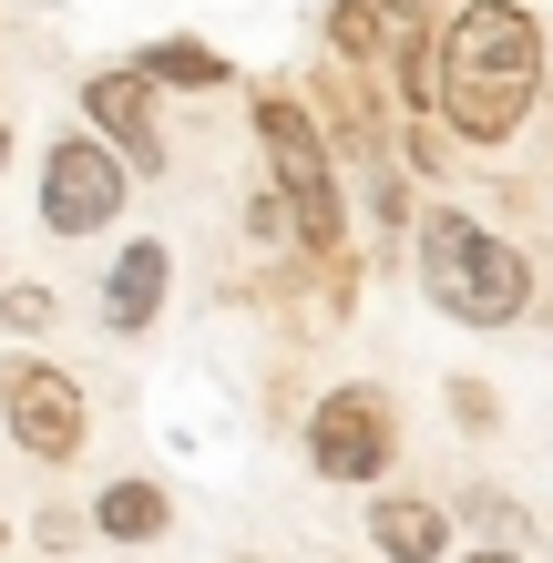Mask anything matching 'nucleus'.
<instances>
[{
  "label": "nucleus",
  "mask_w": 553,
  "mask_h": 563,
  "mask_svg": "<svg viewBox=\"0 0 553 563\" xmlns=\"http://www.w3.org/2000/svg\"><path fill=\"white\" fill-rule=\"evenodd\" d=\"M246 236H256V246H298V216H287L277 175H256V185H246Z\"/></svg>",
  "instance_id": "14"
},
{
  "label": "nucleus",
  "mask_w": 553,
  "mask_h": 563,
  "mask_svg": "<svg viewBox=\"0 0 553 563\" xmlns=\"http://www.w3.org/2000/svg\"><path fill=\"white\" fill-rule=\"evenodd\" d=\"M0 175H11V123H0Z\"/></svg>",
  "instance_id": "21"
},
{
  "label": "nucleus",
  "mask_w": 553,
  "mask_h": 563,
  "mask_svg": "<svg viewBox=\"0 0 553 563\" xmlns=\"http://www.w3.org/2000/svg\"><path fill=\"white\" fill-rule=\"evenodd\" d=\"M246 563H256V553H246Z\"/></svg>",
  "instance_id": "24"
},
{
  "label": "nucleus",
  "mask_w": 553,
  "mask_h": 563,
  "mask_svg": "<svg viewBox=\"0 0 553 563\" xmlns=\"http://www.w3.org/2000/svg\"><path fill=\"white\" fill-rule=\"evenodd\" d=\"M379 21H389V31H441L451 0H379Z\"/></svg>",
  "instance_id": "19"
},
{
  "label": "nucleus",
  "mask_w": 553,
  "mask_h": 563,
  "mask_svg": "<svg viewBox=\"0 0 553 563\" xmlns=\"http://www.w3.org/2000/svg\"><path fill=\"white\" fill-rule=\"evenodd\" d=\"M123 195H134V164L92 134V123L42 154V225L52 236H103V225L123 216Z\"/></svg>",
  "instance_id": "6"
},
{
  "label": "nucleus",
  "mask_w": 553,
  "mask_h": 563,
  "mask_svg": "<svg viewBox=\"0 0 553 563\" xmlns=\"http://www.w3.org/2000/svg\"><path fill=\"white\" fill-rule=\"evenodd\" d=\"M0 553H11V522H0Z\"/></svg>",
  "instance_id": "22"
},
{
  "label": "nucleus",
  "mask_w": 553,
  "mask_h": 563,
  "mask_svg": "<svg viewBox=\"0 0 553 563\" xmlns=\"http://www.w3.org/2000/svg\"><path fill=\"white\" fill-rule=\"evenodd\" d=\"M92 533H103V543H165L175 533V492L144 482V472L103 482V492H92Z\"/></svg>",
  "instance_id": "10"
},
{
  "label": "nucleus",
  "mask_w": 553,
  "mask_h": 563,
  "mask_svg": "<svg viewBox=\"0 0 553 563\" xmlns=\"http://www.w3.org/2000/svg\"><path fill=\"white\" fill-rule=\"evenodd\" d=\"M256 154H267L287 216H298V256H318V267L339 277V297H349V195H339L329 123H318L298 92H256Z\"/></svg>",
  "instance_id": "3"
},
{
  "label": "nucleus",
  "mask_w": 553,
  "mask_h": 563,
  "mask_svg": "<svg viewBox=\"0 0 553 563\" xmlns=\"http://www.w3.org/2000/svg\"><path fill=\"white\" fill-rule=\"evenodd\" d=\"M0 420H11V451H31L42 472L82 461L92 441V400L62 358H0Z\"/></svg>",
  "instance_id": "5"
},
{
  "label": "nucleus",
  "mask_w": 553,
  "mask_h": 563,
  "mask_svg": "<svg viewBox=\"0 0 553 563\" xmlns=\"http://www.w3.org/2000/svg\"><path fill=\"white\" fill-rule=\"evenodd\" d=\"M82 123H92V134H103L123 164H134V185L165 175V113H154V82L134 73V62H113V73L82 82Z\"/></svg>",
  "instance_id": "7"
},
{
  "label": "nucleus",
  "mask_w": 553,
  "mask_h": 563,
  "mask_svg": "<svg viewBox=\"0 0 553 563\" xmlns=\"http://www.w3.org/2000/svg\"><path fill=\"white\" fill-rule=\"evenodd\" d=\"M543 73H553V52H543V21L523 0H462V11L441 21V103H431L441 134L502 154L533 123Z\"/></svg>",
  "instance_id": "1"
},
{
  "label": "nucleus",
  "mask_w": 553,
  "mask_h": 563,
  "mask_svg": "<svg viewBox=\"0 0 553 563\" xmlns=\"http://www.w3.org/2000/svg\"><path fill=\"white\" fill-rule=\"evenodd\" d=\"M441 400H451V420H462L472 441H493V430H502V400H493V379H451Z\"/></svg>",
  "instance_id": "16"
},
{
  "label": "nucleus",
  "mask_w": 553,
  "mask_h": 563,
  "mask_svg": "<svg viewBox=\"0 0 553 563\" xmlns=\"http://www.w3.org/2000/svg\"><path fill=\"white\" fill-rule=\"evenodd\" d=\"M134 73L154 92H225V82H236V62H225L215 42H195V31H165V42L134 52Z\"/></svg>",
  "instance_id": "11"
},
{
  "label": "nucleus",
  "mask_w": 553,
  "mask_h": 563,
  "mask_svg": "<svg viewBox=\"0 0 553 563\" xmlns=\"http://www.w3.org/2000/svg\"><path fill=\"white\" fill-rule=\"evenodd\" d=\"M451 563H533L523 543H472V553H451Z\"/></svg>",
  "instance_id": "20"
},
{
  "label": "nucleus",
  "mask_w": 553,
  "mask_h": 563,
  "mask_svg": "<svg viewBox=\"0 0 553 563\" xmlns=\"http://www.w3.org/2000/svg\"><path fill=\"white\" fill-rule=\"evenodd\" d=\"M462 522H472L482 543H523V503H502L493 482H482V492H462Z\"/></svg>",
  "instance_id": "15"
},
{
  "label": "nucleus",
  "mask_w": 553,
  "mask_h": 563,
  "mask_svg": "<svg viewBox=\"0 0 553 563\" xmlns=\"http://www.w3.org/2000/svg\"><path fill=\"white\" fill-rule=\"evenodd\" d=\"M543 103H553V73H543Z\"/></svg>",
  "instance_id": "23"
},
{
  "label": "nucleus",
  "mask_w": 553,
  "mask_h": 563,
  "mask_svg": "<svg viewBox=\"0 0 553 563\" xmlns=\"http://www.w3.org/2000/svg\"><path fill=\"white\" fill-rule=\"evenodd\" d=\"M369 543H379V563H451V503L379 492L369 503Z\"/></svg>",
  "instance_id": "9"
},
{
  "label": "nucleus",
  "mask_w": 553,
  "mask_h": 563,
  "mask_svg": "<svg viewBox=\"0 0 553 563\" xmlns=\"http://www.w3.org/2000/svg\"><path fill=\"white\" fill-rule=\"evenodd\" d=\"M389 82H400V92H389L400 113L441 103V42H431V31H389Z\"/></svg>",
  "instance_id": "12"
},
{
  "label": "nucleus",
  "mask_w": 553,
  "mask_h": 563,
  "mask_svg": "<svg viewBox=\"0 0 553 563\" xmlns=\"http://www.w3.org/2000/svg\"><path fill=\"white\" fill-rule=\"evenodd\" d=\"M410 267H420V297L451 318V328H512L533 308V256L502 246L482 216L462 206H420L410 216Z\"/></svg>",
  "instance_id": "2"
},
{
  "label": "nucleus",
  "mask_w": 553,
  "mask_h": 563,
  "mask_svg": "<svg viewBox=\"0 0 553 563\" xmlns=\"http://www.w3.org/2000/svg\"><path fill=\"white\" fill-rule=\"evenodd\" d=\"M329 52L339 62H379V0H339L329 11Z\"/></svg>",
  "instance_id": "13"
},
{
  "label": "nucleus",
  "mask_w": 553,
  "mask_h": 563,
  "mask_svg": "<svg viewBox=\"0 0 553 563\" xmlns=\"http://www.w3.org/2000/svg\"><path fill=\"white\" fill-rule=\"evenodd\" d=\"M298 441H308V472H318V482H360V492H379L389 461H400V410H389V389L349 379V389H329V400L308 410Z\"/></svg>",
  "instance_id": "4"
},
{
  "label": "nucleus",
  "mask_w": 553,
  "mask_h": 563,
  "mask_svg": "<svg viewBox=\"0 0 553 563\" xmlns=\"http://www.w3.org/2000/svg\"><path fill=\"white\" fill-rule=\"evenodd\" d=\"M82 533H92V512H73V503H52L42 522H31V543H42V553H73Z\"/></svg>",
  "instance_id": "18"
},
{
  "label": "nucleus",
  "mask_w": 553,
  "mask_h": 563,
  "mask_svg": "<svg viewBox=\"0 0 553 563\" xmlns=\"http://www.w3.org/2000/svg\"><path fill=\"white\" fill-rule=\"evenodd\" d=\"M165 287H175V246L165 236H123L113 267H103V328L113 339H144L165 318Z\"/></svg>",
  "instance_id": "8"
},
{
  "label": "nucleus",
  "mask_w": 553,
  "mask_h": 563,
  "mask_svg": "<svg viewBox=\"0 0 553 563\" xmlns=\"http://www.w3.org/2000/svg\"><path fill=\"white\" fill-rule=\"evenodd\" d=\"M0 328H11V339H42L52 328V287H0Z\"/></svg>",
  "instance_id": "17"
}]
</instances>
